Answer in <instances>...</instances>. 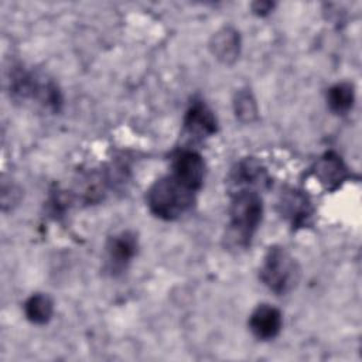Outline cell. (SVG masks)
Returning a JSON list of instances; mask_svg holds the SVG:
<instances>
[{"label": "cell", "mask_w": 362, "mask_h": 362, "mask_svg": "<svg viewBox=\"0 0 362 362\" xmlns=\"http://www.w3.org/2000/svg\"><path fill=\"white\" fill-rule=\"evenodd\" d=\"M139 252V236L134 230L126 229L115 233L105 245V272L110 277L122 276Z\"/></svg>", "instance_id": "cell-5"}, {"label": "cell", "mask_w": 362, "mask_h": 362, "mask_svg": "<svg viewBox=\"0 0 362 362\" xmlns=\"http://www.w3.org/2000/svg\"><path fill=\"white\" fill-rule=\"evenodd\" d=\"M242 40L239 31L232 25L219 28L209 40V49L212 55L225 65H232L240 55Z\"/></svg>", "instance_id": "cell-12"}, {"label": "cell", "mask_w": 362, "mask_h": 362, "mask_svg": "<svg viewBox=\"0 0 362 362\" xmlns=\"http://www.w3.org/2000/svg\"><path fill=\"white\" fill-rule=\"evenodd\" d=\"M247 325L252 335L257 341H272L280 334L283 328L281 311L267 303L259 304L250 313Z\"/></svg>", "instance_id": "cell-10"}, {"label": "cell", "mask_w": 362, "mask_h": 362, "mask_svg": "<svg viewBox=\"0 0 362 362\" xmlns=\"http://www.w3.org/2000/svg\"><path fill=\"white\" fill-rule=\"evenodd\" d=\"M355 103V88L351 82H338L327 90V106L335 115H346Z\"/></svg>", "instance_id": "cell-14"}, {"label": "cell", "mask_w": 362, "mask_h": 362, "mask_svg": "<svg viewBox=\"0 0 362 362\" xmlns=\"http://www.w3.org/2000/svg\"><path fill=\"white\" fill-rule=\"evenodd\" d=\"M229 194L240 189H256L269 182L266 168L253 157H246L238 161L228 175Z\"/></svg>", "instance_id": "cell-8"}, {"label": "cell", "mask_w": 362, "mask_h": 362, "mask_svg": "<svg viewBox=\"0 0 362 362\" xmlns=\"http://www.w3.org/2000/svg\"><path fill=\"white\" fill-rule=\"evenodd\" d=\"M276 7V3L273 1H267V0H260V1H253L250 4V8H252V13L257 17H266L269 16L273 8Z\"/></svg>", "instance_id": "cell-16"}, {"label": "cell", "mask_w": 362, "mask_h": 362, "mask_svg": "<svg viewBox=\"0 0 362 362\" xmlns=\"http://www.w3.org/2000/svg\"><path fill=\"white\" fill-rule=\"evenodd\" d=\"M184 133L194 140H204L218 132L214 110L201 99H195L184 115Z\"/></svg>", "instance_id": "cell-9"}, {"label": "cell", "mask_w": 362, "mask_h": 362, "mask_svg": "<svg viewBox=\"0 0 362 362\" xmlns=\"http://www.w3.org/2000/svg\"><path fill=\"white\" fill-rule=\"evenodd\" d=\"M314 174L328 191H335L349 178L346 164L335 151H327L318 158Z\"/></svg>", "instance_id": "cell-11"}, {"label": "cell", "mask_w": 362, "mask_h": 362, "mask_svg": "<svg viewBox=\"0 0 362 362\" xmlns=\"http://www.w3.org/2000/svg\"><path fill=\"white\" fill-rule=\"evenodd\" d=\"M228 225L223 236L228 250H245L250 246L263 219V199L256 189H240L230 194Z\"/></svg>", "instance_id": "cell-1"}, {"label": "cell", "mask_w": 362, "mask_h": 362, "mask_svg": "<svg viewBox=\"0 0 362 362\" xmlns=\"http://www.w3.org/2000/svg\"><path fill=\"white\" fill-rule=\"evenodd\" d=\"M10 96L17 102L33 100L51 113H58L64 105V95L58 83L47 75L16 66L8 79Z\"/></svg>", "instance_id": "cell-3"}, {"label": "cell", "mask_w": 362, "mask_h": 362, "mask_svg": "<svg viewBox=\"0 0 362 362\" xmlns=\"http://www.w3.org/2000/svg\"><path fill=\"white\" fill-rule=\"evenodd\" d=\"M197 194L174 175L167 174L150 185L146 194V202L150 212L158 219L175 221L192 209Z\"/></svg>", "instance_id": "cell-2"}, {"label": "cell", "mask_w": 362, "mask_h": 362, "mask_svg": "<svg viewBox=\"0 0 362 362\" xmlns=\"http://www.w3.org/2000/svg\"><path fill=\"white\" fill-rule=\"evenodd\" d=\"M27 321L34 325H45L54 315V301L45 293L31 294L23 305Z\"/></svg>", "instance_id": "cell-13"}, {"label": "cell", "mask_w": 362, "mask_h": 362, "mask_svg": "<svg viewBox=\"0 0 362 362\" xmlns=\"http://www.w3.org/2000/svg\"><path fill=\"white\" fill-rule=\"evenodd\" d=\"M277 208L280 215L288 221L294 229L308 226L314 216L311 199L297 188H287L281 191Z\"/></svg>", "instance_id": "cell-7"}, {"label": "cell", "mask_w": 362, "mask_h": 362, "mask_svg": "<svg viewBox=\"0 0 362 362\" xmlns=\"http://www.w3.org/2000/svg\"><path fill=\"white\" fill-rule=\"evenodd\" d=\"M233 113L240 123H252L257 119V102L249 88L236 90L233 96Z\"/></svg>", "instance_id": "cell-15"}, {"label": "cell", "mask_w": 362, "mask_h": 362, "mask_svg": "<svg viewBox=\"0 0 362 362\" xmlns=\"http://www.w3.org/2000/svg\"><path fill=\"white\" fill-rule=\"evenodd\" d=\"M259 279L276 296H286L297 287L301 267L286 247L273 245L263 256Z\"/></svg>", "instance_id": "cell-4"}, {"label": "cell", "mask_w": 362, "mask_h": 362, "mask_svg": "<svg viewBox=\"0 0 362 362\" xmlns=\"http://www.w3.org/2000/svg\"><path fill=\"white\" fill-rule=\"evenodd\" d=\"M170 174L185 187L198 192L205 178V161L198 151L182 148L173 156Z\"/></svg>", "instance_id": "cell-6"}]
</instances>
